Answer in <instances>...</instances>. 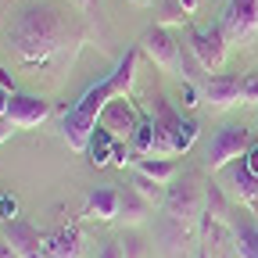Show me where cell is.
<instances>
[{
  "instance_id": "cell-1",
  "label": "cell",
  "mask_w": 258,
  "mask_h": 258,
  "mask_svg": "<svg viewBox=\"0 0 258 258\" xmlns=\"http://www.w3.org/2000/svg\"><path fill=\"white\" fill-rule=\"evenodd\" d=\"M86 36L90 18H83L79 11L57 4V0H29L11 15L4 29V50L18 72L43 76L50 69L72 64Z\"/></svg>"
},
{
  "instance_id": "cell-2",
  "label": "cell",
  "mask_w": 258,
  "mask_h": 258,
  "mask_svg": "<svg viewBox=\"0 0 258 258\" xmlns=\"http://www.w3.org/2000/svg\"><path fill=\"white\" fill-rule=\"evenodd\" d=\"M137 61H140V43L129 47L122 54V61L115 64V72H108L101 83H93L79 101L64 111L61 118V137L64 144H69L72 151H86L93 133H97V118H101L104 104L111 101V97H129V90H133V79H137Z\"/></svg>"
},
{
  "instance_id": "cell-3",
  "label": "cell",
  "mask_w": 258,
  "mask_h": 258,
  "mask_svg": "<svg viewBox=\"0 0 258 258\" xmlns=\"http://www.w3.org/2000/svg\"><path fill=\"white\" fill-rule=\"evenodd\" d=\"M254 144V129L251 125H240V122H226L219 125L208 147H205V169L208 172H222L226 165H233L247 154V147Z\"/></svg>"
},
{
  "instance_id": "cell-4",
  "label": "cell",
  "mask_w": 258,
  "mask_h": 258,
  "mask_svg": "<svg viewBox=\"0 0 258 258\" xmlns=\"http://www.w3.org/2000/svg\"><path fill=\"white\" fill-rule=\"evenodd\" d=\"M165 215L186 222V226H198L205 215V183L198 179V172H183L165 186Z\"/></svg>"
},
{
  "instance_id": "cell-5",
  "label": "cell",
  "mask_w": 258,
  "mask_h": 258,
  "mask_svg": "<svg viewBox=\"0 0 258 258\" xmlns=\"http://www.w3.org/2000/svg\"><path fill=\"white\" fill-rule=\"evenodd\" d=\"M219 29L226 32V40L247 47L258 40V0H226Z\"/></svg>"
},
{
  "instance_id": "cell-6",
  "label": "cell",
  "mask_w": 258,
  "mask_h": 258,
  "mask_svg": "<svg viewBox=\"0 0 258 258\" xmlns=\"http://www.w3.org/2000/svg\"><path fill=\"white\" fill-rule=\"evenodd\" d=\"M140 54L154 64V69L179 76V54H183V43L172 36V29H165V25H151L144 36H140Z\"/></svg>"
},
{
  "instance_id": "cell-7",
  "label": "cell",
  "mask_w": 258,
  "mask_h": 258,
  "mask_svg": "<svg viewBox=\"0 0 258 258\" xmlns=\"http://www.w3.org/2000/svg\"><path fill=\"white\" fill-rule=\"evenodd\" d=\"M186 47H190L194 57L201 61L205 72H219L226 64V54H230V40H226V32L219 25H212V29H190L186 32Z\"/></svg>"
},
{
  "instance_id": "cell-8",
  "label": "cell",
  "mask_w": 258,
  "mask_h": 258,
  "mask_svg": "<svg viewBox=\"0 0 258 258\" xmlns=\"http://www.w3.org/2000/svg\"><path fill=\"white\" fill-rule=\"evenodd\" d=\"M140 122H144V115L137 111V104L129 101V97H111V101L104 104V111H101V118H97V125L108 129V133L115 140H122V144H129L137 137Z\"/></svg>"
},
{
  "instance_id": "cell-9",
  "label": "cell",
  "mask_w": 258,
  "mask_h": 258,
  "mask_svg": "<svg viewBox=\"0 0 258 258\" xmlns=\"http://www.w3.org/2000/svg\"><path fill=\"white\" fill-rule=\"evenodd\" d=\"M50 118V101H43V97H36V93H11V101H8V115H4V122L15 129H36V125H43Z\"/></svg>"
},
{
  "instance_id": "cell-10",
  "label": "cell",
  "mask_w": 258,
  "mask_h": 258,
  "mask_svg": "<svg viewBox=\"0 0 258 258\" xmlns=\"http://www.w3.org/2000/svg\"><path fill=\"white\" fill-rule=\"evenodd\" d=\"M0 237L11 244L18 258H47V237L40 233V226H32L29 219H11L0 226Z\"/></svg>"
},
{
  "instance_id": "cell-11",
  "label": "cell",
  "mask_w": 258,
  "mask_h": 258,
  "mask_svg": "<svg viewBox=\"0 0 258 258\" xmlns=\"http://www.w3.org/2000/svg\"><path fill=\"white\" fill-rule=\"evenodd\" d=\"M230 244L237 258H258V212L247 205H233L230 212Z\"/></svg>"
},
{
  "instance_id": "cell-12",
  "label": "cell",
  "mask_w": 258,
  "mask_h": 258,
  "mask_svg": "<svg viewBox=\"0 0 258 258\" xmlns=\"http://www.w3.org/2000/svg\"><path fill=\"white\" fill-rule=\"evenodd\" d=\"M240 83H244V76H233V72H219V76L205 79L201 97H205L208 111L222 115V111H230L233 104H240Z\"/></svg>"
},
{
  "instance_id": "cell-13",
  "label": "cell",
  "mask_w": 258,
  "mask_h": 258,
  "mask_svg": "<svg viewBox=\"0 0 258 258\" xmlns=\"http://www.w3.org/2000/svg\"><path fill=\"white\" fill-rule=\"evenodd\" d=\"M158 247L165 258H190L194 247V226L172 219V215H161L158 219Z\"/></svg>"
},
{
  "instance_id": "cell-14",
  "label": "cell",
  "mask_w": 258,
  "mask_h": 258,
  "mask_svg": "<svg viewBox=\"0 0 258 258\" xmlns=\"http://www.w3.org/2000/svg\"><path fill=\"white\" fill-rule=\"evenodd\" d=\"M122 212V190L115 186H93L90 198H86V208L83 215L86 219H97V222H115Z\"/></svg>"
},
{
  "instance_id": "cell-15",
  "label": "cell",
  "mask_w": 258,
  "mask_h": 258,
  "mask_svg": "<svg viewBox=\"0 0 258 258\" xmlns=\"http://www.w3.org/2000/svg\"><path fill=\"white\" fill-rule=\"evenodd\" d=\"M79 254H83V233L76 222L61 226L54 237H47V258H79Z\"/></svg>"
},
{
  "instance_id": "cell-16",
  "label": "cell",
  "mask_w": 258,
  "mask_h": 258,
  "mask_svg": "<svg viewBox=\"0 0 258 258\" xmlns=\"http://www.w3.org/2000/svg\"><path fill=\"white\" fill-rule=\"evenodd\" d=\"M133 165H137V172L151 176V179H154V183H161V186H169V183L179 176L176 158H137V154H133Z\"/></svg>"
},
{
  "instance_id": "cell-17",
  "label": "cell",
  "mask_w": 258,
  "mask_h": 258,
  "mask_svg": "<svg viewBox=\"0 0 258 258\" xmlns=\"http://www.w3.org/2000/svg\"><path fill=\"white\" fill-rule=\"evenodd\" d=\"M147 215H151V205L140 198L133 186H125V190H122V212H118V219H122L125 226H140Z\"/></svg>"
},
{
  "instance_id": "cell-18",
  "label": "cell",
  "mask_w": 258,
  "mask_h": 258,
  "mask_svg": "<svg viewBox=\"0 0 258 258\" xmlns=\"http://www.w3.org/2000/svg\"><path fill=\"white\" fill-rule=\"evenodd\" d=\"M129 186H133V190L140 194V198H144L151 208H161V205H165V186H161V183H154L151 176H144V172H133Z\"/></svg>"
},
{
  "instance_id": "cell-19",
  "label": "cell",
  "mask_w": 258,
  "mask_h": 258,
  "mask_svg": "<svg viewBox=\"0 0 258 258\" xmlns=\"http://www.w3.org/2000/svg\"><path fill=\"white\" fill-rule=\"evenodd\" d=\"M186 11H183V4L179 0H165V4L158 8V22L154 25H165V29H172V25H186Z\"/></svg>"
},
{
  "instance_id": "cell-20",
  "label": "cell",
  "mask_w": 258,
  "mask_h": 258,
  "mask_svg": "<svg viewBox=\"0 0 258 258\" xmlns=\"http://www.w3.org/2000/svg\"><path fill=\"white\" fill-rule=\"evenodd\" d=\"M205 76V69H201V61L190 54V47L183 43V54H179V79H190V83H198Z\"/></svg>"
},
{
  "instance_id": "cell-21",
  "label": "cell",
  "mask_w": 258,
  "mask_h": 258,
  "mask_svg": "<svg viewBox=\"0 0 258 258\" xmlns=\"http://www.w3.org/2000/svg\"><path fill=\"white\" fill-rule=\"evenodd\" d=\"M11 219H18V201H15V194L0 183V226L11 222Z\"/></svg>"
},
{
  "instance_id": "cell-22",
  "label": "cell",
  "mask_w": 258,
  "mask_h": 258,
  "mask_svg": "<svg viewBox=\"0 0 258 258\" xmlns=\"http://www.w3.org/2000/svg\"><path fill=\"white\" fill-rule=\"evenodd\" d=\"M240 104H258V72H247L240 83Z\"/></svg>"
},
{
  "instance_id": "cell-23",
  "label": "cell",
  "mask_w": 258,
  "mask_h": 258,
  "mask_svg": "<svg viewBox=\"0 0 258 258\" xmlns=\"http://www.w3.org/2000/svg\"><path fill=\"white\" fill-rule=\"evenodd\" d=\"M122 244H125V258H144L147 254V240L140 233H125Z\"/></svg>"
},
{
  "instance_id": "cell-24",
  "label": "cell",
  "mask_w": 258,
  "mask_h": 258,
  "mask_svg": "<svg viewBox=\"0 0 258 258\" xmlns=\"http://www.w3.org/2000/svg\"><path fill=\"white\" fill-rule=\"evenodd\" d=\"M198 101H201V90H198V83L183 79V86H179V104H183V108H194Z\"/></svg>"
},
{
  "instance_id": "cell-25",
  "label": "cell",
  "mask_w": 258,
  "mask_h": 258,
  "mask_svg": "<svg viewBox=\"0 0 258 258\" xmlns=\"http://www.w3.org/2000/svg\"><path fill=\"white\" fill-rule=\"evenodd\" d=\"M69 4H72L83 18H90V22H93L97 15H101V0H69Z\"/></svg>"
},
{
  "instance_id": "cell-26",
  "label": "cell",
  "mask_w": 258,
  "mask_h": 258,
  "mask_svg": "<svg viewBox=\"0 0 258 258\" xmlns=\"http://www.w3.org/2000/svg\"><path fill=\"white\" fill-rule=\"evenodd\" d=\"M97 258H125V244L122 240H104V247L97 251Z\"/></svg>"
},
{
  "instance_id": "cell-27",
  "label": "cell",
  "mask_w": 258,
  "mask_h": 258,
  "mask_svg": "<svg viewBox=\"0 0 258 258\" xmlns=\"http://www.w3.org/2000/svg\"><path fill=\"white\" fill-rule=\"evenodd\" d=\"M240 161H244V169H247V172H251V176L258 179V140H254V144L247 147V154H244Z\"/></svg>"
},
{
  "instance_id": "cell-28",
  "label": "cell",
  "mask_w": 258,
  "mask_h": 258,
  "mask_svg": "<svg viewBox=\"0 0 258 258\" xmlns=\"http://www.w3.org/2000/svg\"><path fill=\"white\" fill-rule=\"evenodd\" d=\"M0 86L15 93V79H11V72H8V69H0Z\"/></svg>"
},
{
  "instance_id": "cell-29",
  "label": "cell",
  "mask_w": 258,
  "mask_h": 258,
  "mask_svg": "<svg viewBox=\"0 0 258 258\" xmlns=\"http://www.w3.org/2000/svg\"><path fill=\"white\" fill-rule=\"evenodd\" d=\"M0 258H18V254H15V251H11V244H8V240H4V237H0Z\"/></svg>"
},
{
  "instance_id": "cell-30",
  "label": "cell",
  "mask_w": 258,
  "mask_h": 258,
  "mask_svg": "<svg viewBox=\"0 0 258 258\" xmlns=\"http://www.w3.org/2000/svg\"><path fill=\"white\" fill-rule=\"evenodd\" d=\"M179 4H183V11H186V15H194V11H198V4H201V0H179Z\"/></svg>"
},
{
  "instance_id": "cell-31",
  "label": "cell",
  "mask_w": 258,
  "mask_h": 258,
  "mask_svg": "<svg viewBox=\"0 0 258 258\" xmlns=\"http://www.w3.org/2000/svg\"><path fill=\"white\" fill-rule=\"evenodd\" d=\"M129 4H137V8H144V4H151V0H129Z\"/></svg>"
},
{
  "instance_id": "cell-32",
  "label": "cell",
  "mask_w": 258,
  "mask_h": 258,
  "mask_svg": "<svg viewBox=\"0 0 258 258\" xmlns=\"http://www.w3.org/2000/svg\"><path fill=\"white\" fill-rule=\"evenodd\" d=\"M254 133H258V129H254Z\"/></svg>"
}]
</instances>
